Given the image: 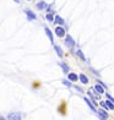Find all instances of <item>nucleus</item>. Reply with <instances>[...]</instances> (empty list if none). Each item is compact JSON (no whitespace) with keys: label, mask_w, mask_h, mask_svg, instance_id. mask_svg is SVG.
<instances>
[{"label":"nucleus","mask_w":114,"mask_h":120,"mask_svg":"<svg viewBox=\"0 0 114 120\" xmlns=\"http://www.w3.org/2000/svg\"><path fill=\"white\" fill-rule=\"evenodd\" d=\"M65 44H66L69 48H72L74 45H75V42H74V39L70 36H68L66 37V39H65Z\"/></svg>","instance_id":"f257e3e1"},{"label":"nucleus","mask_w":114,"mask_h":120,"mask_svg":"<svg viewBox=\"0 0 114 120\" xmlns=\"http://www.w3.org/2000/svg\"><path fill=\"white\" fill-rule=\"evenodd\" d=\"M55 33H57V36H58V37H64L65 31L61 28V27H57V28H55Z\"/></svg>","instance_id":"f03ea898"},{"label":"nucleus","mask_w":114,"mask_h":120,"mask_svg":"<svg viewBox=\"0 0 114 120\" xmlns=\"http://www.w3.org/2000/svg\"><path fill=\"white\" fill-rule=\"evenodd\" d=\"M8 119H15V120H19L21 119V115L19 113H11V114H9L8 115Z\"/></svg>","instance_id":"7ed1b4c3"},{"label":"nucleus","mask_w":114,"mask_h":120,"mask_svg":"<svg viewBox=\"0 0 114 120\" xmlns=\"http://www.w3.org/2000/svg\"><path fill=\"white\" fill-rule=\"evenodd\" d=\"M37 8L39 9V10H43V9H46L47 8V4L44 1H41V3H38L37 4Z\"/></svg>","instance_id":"20e7f679"},{"label":"nucleus","mask_w":114,"mask_h":120,"mask_svg":"<svg viewBox=\"0 0 114 120\" xmlns=\"http://www.w3.org/2000/svg\"><path fill=\"white\" fill-rule=\"evenodd\" d=\"M26 14H27V17H28L30 20H36V15L32 11H26Z\"/></svg>","instance_id":"39448f33"},{"label":"nucleus","mask_w":114,"mask_h":120,"mask_svg":"<svg viewBox=\"0 0 114 120\" xmlns=\"http://www.w3.org/2000/svg\"><path fill=\"white\" fill-rule=\"evenodd\" d=\"M95 90L98 92V93H103V92H104V90H103V87H101V85H96L95 86Z\"/></svg>","instance_id":"423d86ee"},{"label":"nucleus","mask_w":114,"mask_h":120,"mask_svg":"<svg viewBox=\"0 0 114 120\" xmlns=\"http://www.w3.org/2000/svg\"><path fill=\"white\" fill-rule=\"evenodd\" d=\"M80 80H81V82H82V83H85V85L88 82V79L86 77L85 75H80Z\"/></svg>","instance_id":"0eeeda50"},{"label":"nucleus","mask_w":114,"mask_h":120,"mask_svg":"<svg viewBox=\"0 0 114 120\" xmlns=\"http://www.w3.org/2000/svg\"><path fill=\"white\" fill-rule=\"evenodd\" d=\"M98 114H99V116H101V118H103V119H107V118H108V114H107L104 110H99V112H98Z\"/></svg>","instance_id":"6e6552de"},{"label":"nucleus","mask_w":114,"mask_h":120,"mask_svg":"<svg viewBox=\"0 0 114 120\" xmlns=\"http://www.w3.org/2000/svg\"><path fill=\"white\" fill-rule=\"evenodd\" d=\"M46 33H47V36L49 37V39H50V42L53 43V34H52V32H50V30H48V28H46Z\"/></svg>","instance_id":"1a4fd4ad"},{"label":"nucleus","mask_w":114,"mask_h":120,"mask_svg":"<svg viewBox=\"0 0 114 120\" xmlns=\"http://www.w3.org/2000/svg\"><path fill=\"white\" fill-rule=\"evenodd\" d=\"M54 49H55V52L58 53V55H59V56H63V50H61V49L59 48L58 45H55V47H54Z\"/></svg>","instance_id":"9d476101"},{"label":"nucleus","mask_w":114,"mask_h":120,"mask_svg":"<svg viewBox=\"0 0 114 120\" xmlns=\"http://www.w3.org/2000/svg\"><path fill=\"white\" fill-rule=\"evenodd\" d=\"M69 80H71V81H77V75H75V74H69Z\"/></svg>","instance_id":"9b49d317"},{"label":"nucleus","mask_w":114,"mask_h":120,"mask_svg":"<svg viewBox=\"0 0 114 120\" xmlns=\"http://www.w3.org/2000/svg\"><path fill=\"white\" fill-rule=\"evenodd\" d=\"M54 21H55V23H59V25H63V23H64V20H63L61 17H59V16H57Z\"/></svg>","instance_id":"f8f14e48"},{"label":"nucleus","mask_w":114,"mask_h":120,"mask_svg":"<svg viewBox=\"0 0 114 120\" xmlns=\"http://www.w3.org/2000/svg\"><path fill=\"white\" fill-rule=\"evenodd\" d=\"M104 103H106L107 108H109V109H114V105H113V103H112V102L108 101V102H104Z\"/></svg>","instance_id":"ddd939ff"},{"label":"nucleus","mask_w":114,"mask_h":120,"mask_svg":"<svg viewBox=\"0 0 114 120\" xmlns=\"http://www.w3.org/2000/svg\"><path fill=\"white\" fill-rule=\"evenodd\" d=\"M85 101H86V103H87V104L90 105V108L92 109V110H95V107H93V104H92V103H91V102L87 99V98H85Z\"/></svg>","instance_id":"4468645a"},{"label":"nucleus","mask_w":114,"mask_h":120,"mask_svg":"<svg viewBox=\"0 0 114 120\" xmlns=\"http://www.w3.org/2000/svg\"><path fill=\"white\" fill-rule=\"evenodd\" d=\"M77 55L82 59V60H86V58L84 56V54H82V52H81V50H77Z\"/></svg>","instance_id":"2eb2a0df"},{"label":"nucleus","mask_w":114,"mask_h":120,"mask_svg":"<svg viewBox=\"0 0 114 120\" xmlns=\"http://www.w3.org/2000/svg\"><path fill=\"white\" fill-rule=\"evenodd\" d=\"M47 20H48V21H53V15H52V14H48V15H47Z\"/></svg>","instance_id":"dca6fc26"},{"label":"nucleus","mask_w":114,"mask_h":120,"mask_svg":"<svg viewBox=\"0 0 114 120\" xmlns=\"http://www.w3.org/2000/svg\"><path fill=\"white\" fill-rule=\"evenodd\" d=\"M61 66H63V70H64V71H65V72H68V70H69V68L66 66V65H65V64H61Z\"/></svg>","instance_id":"f3484780"},{"label":"nucleus","mask_w":114,"mask_h":120,"mask_svg":"<svg viewBox=\"0 0 114 120\" xmlns=\"http://www.w3.org/2000/svg\"><path fill=\"white\" fill-rule=\"evenodd\" d=\"M64 85H66L68 87H70V86H71V85H70V83L68 82V81H64Z\"/></svg>","instance_id":"a211bd4d"}]
</instances>
